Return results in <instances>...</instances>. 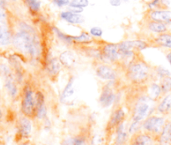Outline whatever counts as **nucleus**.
<instances>
[{
    "instance_id": "1",
    "label": "nucleus",
    "mask_w": 171,
    "mask_h": 145,
    "mask_svg": "<svg viewBox=\"0 0 171 145\" xmlns=\"http://www.w3.org/2000/svg\"><path fill=\"white\" fill-rule=\"evenodd\" d=\"M124 70L125 77L132 86H144L150 78V66L142 57L140 53H137Z\"/></svg>"
},
{
    "instance_id": "2",
    "label": "nucleus",
    "mask_w": 171,
    "mask_h": 145,
    "mask_svg": "<svg viewBox=\"0 0 171 145\" xmlns=\"http://www.w3.org/2000/svg\"><path fill=\"white\" fill-rule=\"evenodd\" d=\"M14 46L24 55H29L30 59L37 58L40 54V46L39 40L27 29H23L13 38Z\"/></svg>"
},
{
    "instance_id": "3",
    "label": "nucleus",
    "mask_w": 171,
    "mask_h": 145,
    "mask_svg": "<svg viewBox=\"0 0 171 145\" xmlns=\"http://www.w3.org/2000/svg\"><path fill=\"white\" fill-rule=\"evenodd\" d=\"M22 112L29 118L37 116V97L30 86H26L22 99Z\"/></svg>"
},
{
    "instance_id": "4",
    "label": "nucleus",
    "mask_w": 171,
    "mask_h": 145,
    "mask_svg": "<svg viewBox=\"0 0 171 145\" xmlns=\"http://www.w3.org/2000/svg\"><path fill=\"white\" fill-rule=\"evenodd\" d=\"M99 50L102 55V61L115 66H119L120 61V52L118 45L114 43H99Z\"/></svg>"
},
{
    "instance_id": "5",
    "label": "nucleus",
    "mask_w": 171,
    "mask_h": 145,
    "mask_svg": "<svg viewBox=\"0 0 171 145\" xmlns=\"http://www.w3.org/2000/svg\"><path fill=\"white\" fill-rule=\"evenodd\" d=\"M147 99H149L148 97L146 98L141 97L137 100V102L134 106L133 114V124L139 125V123L149 115V111H150V105L147 102Z\"/></svg>"
},
{
    "instance_id": "6",
    "label": "nucleus",
    "mask_w": 171,
    "mask_h": 145,
    "mask_svg": "<svg viewBox=\"0 0 171 145\" xmlns=\"http://www.w3.org/2000/svg\"><path fill=\"white\" fill-rule=\"evenodd\" d=\"M118 45L120 54H136L140 53L149 46V43L141 40H125Z\"/></svg>"
},
{
    "instance_id": "7",
    "label": "nucleus",
    "mask_w": 171,
    "mask_h": 145,
    "mask_svg": "<svg viewBox=\"0 0 171 145\" xmlns=\"http://www.w3.org/2000/svg\"><path fill=\"white\" fill-rule=\"evenodd\" d=\"M115 92L113 90V86L110 83L104 85L102 88L101 94L99 97V103L103 107H108L112 105L115 101Z\"/></svg>"
},
{
    "instance_id": "8",
    "label": "nucleus",
    "mask_w": 171,
    "mask_h": 145,
    "mask_svg": "<svg viewBox=\"0 0 171 145\" xmlns=\"http://www.w3.org/2000/svg\"><path fill=\"white\" fill-rule=\"evenodd\" d=\"M96 75L101 79L107 81H115L117 77V71L107 64H99L96 67Z\"/></svg>"
},
{
    "instance_id": "9",
    "label": "nucleus",
    "mask_w": 171,
    "mask_h": 145,
    "mask_svg": "<svg viewBox=\"0 0 171 145\" xmlns=\"http://www.w3.org/2000/svg\"><path fill=\"white\" fill-rule=\"evenodd\" d=\"M144 128L148 132L160 133L164 131V119L159 117H151L144 123Z\"/></svg>"
},
{
    "instance_id": "10",
    "label": "nucleus",
    "mask_w": 171,
    "mask_h": 145,
    "mask_svg": "<svg viewBox=\"0 0 171 145\" xmlns=\"http://www.w3.org/2000/svg\"><path fill=\"white\" fill-rule=\"evenodd\" d=\"M61 68L62 65L61 61L59 60V58H55V57L49 60L45 65L46 72L48 74L49 77L52 81L57 79L61 71Z\"/></svg>"
},
{
    "instance_id": "11",
    "label": "nucleus",
    "mask_w": 171,
    "mask_h": 145,
    "mask_svg": "<svg viewBox=\"0 0 171 145\" xmlns=\"http://www.w3.org/2000/svg\"><path fill=\"white\" fill-rule=\"evenodd\" d=\"M59 60L61 61L62 66L66 69H73L77 65V57L75 54L70 50H65L60 54Z\"/></svg>"
},
{
    "instance_id": "12",
    "label": "nucleus",
    "mask_w": 171,
    "mask_h": 145,
    "mask_svg": "<svg viewBox=\"0 0 171 145\" xmlns=\"http://www.w3.org/2000/svg\"><path fill=\"white\" fill-rule=\"evenodd\" d=\"M75 86H74V78L70 77L68 81L67 84L66 85L64 90L62 91L61 95V102L65 103V104H68L70 103L75 97Z\"/></svg>"
},
{
    "instance_id": "13",
    "label": "nucleus",
    "mask_w": 171,
    "mask_h": 145,
    "mask_svg": "<svg viewBox=\"0 0 171 145\" xmlns=\"http://www.w3.org/2000/svg\"><path fill=\"white\" fill-rule=\"evenodd\" d=\"M125 118V112L122 108H118L115 110L112 114L108 122V129H113L115 127H118L121 125Z\"/></svg>"
},
{
    "instance_id": "14",
    "label": "nucleus",
    "mask_w": 171,
    "mask_h": 145,
    "mask_svg": "<svg viewBox=\"0 0 171 145\" xmlns=\"http://www.w3.org/2000/svg\"><path fill=\"white\" fill-rule=\"evenodd\" d=\"M150 17L154 21H157V22H161V23L171 22L170 11H162V10L153 11L150 13Z\"/></svg>"
},
{
    "instance_id": "15",
    "label": "nucleus",
    "mask_w": 171,
    "mask_h": 145,
    "mask_svg": "<svg viewBox=\"0 0 171 145\" xmlns=\"http://www.w3.org/2000/svg\"><path fill=\"white\" fill-rule=\"evenodd\" d=\"M146 88V94H147V97H149V100L151 101H155L157 100L161 93H162V90H161V87L159 85H158L156 83H152L149 86H145Z\"/></svg>"
},
{
    "instance_id": "16",
    "label": "nucleus",
    "mask_w": 171,
    "mask_h": 145,
    "mask_svg": "<svg viewBox=\"0 0 171 145\" xmlns=\"http://www.w3.org/2000/svg\"><path fill=\"white\" fill-rule=\"evenodd\" d=\"M20 132L23 137H29L32 132V123L29 118H22L20 121Z\"/></svg>"
},
{
    "instance_id": "17",
    "label": "nucleus",
    "mask_w": 171,
    "mask_h": 145,
    "mask_svg": "<svg viewBox=\"0 0 171 145\" xmlns=\"http://www.w3.org/2000/svg\"><path fill=\"white\" fill-rule=\"evenodd\" d=\"M61 16L63 20L67 21L70 24H82V22L84 21L83 16L78 14V13L70 12V11L62 12Z\"/></svg>"
},
{
    "instance_id": "18",
    "label": "nucleus",
    "mask_w": 171,
    "mask_h": 145,
    "mask_svg": "<svg viewBox=\"0 0 171 145\" xmlns=\"http://www.w3.org/2000/svg\"><path fill=\"white\" fill-rule=\"evenodd\" d=\"M71 40L73 41V46L77 45H90L93 43V39L88 33L83 32L78 36H71Z\"/></svg>"
},
{
    "instance_id": "19",
    "label": "nucleus",
    "mask_w": 171,
    "mask_h": 145,
    "mask_svg": "<svg viewBox=\"0 0 171 145\" xmlns=\"http://www.w3.org/2000/svg\"><path fill=\"white\" fill-rule=\"evenodd\" d=\"M152 139L146 134L135 135L131 141V145H152Z\"/></svg>"
},
{
    "instance_id": "20",
    "label": "nucleus",
    "mask_w": 171,
    "mask_h": 145,
    "mask_svg": "<svg viewBox=\"0 0 171 145\" xmlns=\"http://www.w3.org/2000/svg\"><path fill=\"white\" fill-rule=\"evenodd\" d=\"M5 86H6V88H7L8 92L9 93V95L12 97H14L17 96V94H18V87H17L15 81L13 78V76H11V74H8L7 76Z\"/></svg>"
},
{
    "instance_id": "21",
    "label": "nucleus",
    "mask_w": 171,
    "mask_h": 145,
    "mask_svg": "<svg viewBox=\"0 0 171 145\" xmlns=\"http://www.w3.org/2000/svg\"><path fill=\"white\" fill-rule=\"evenodd\" d=\"M154 42H155V44H157L158 46H159L171 49L170 34H160L159 36H158L157 38L154 40Z\"/></svg>"
},
{
    "instance_id": "22",
    "label": "nucleus",
    "mask_w": 171,
    "mask_h": 145,
    "mask_svg": "<svg viewBox=\"0 0 171 145\" xmlns=\"http://www.w3.org/2000/svg\"><path fill=\"white\" fill-rule=\"evenodd\" d=\"M11 42V36L7 28L0 25V46H6Z\"/></svg>"
},
{
    "instance_id": "23",
    "label": "nucleus",
    "mask_w": 171,
    "mask_h": 145,
    "mask_svg": "<svg viewBox=\"0 0 171 145\" xmlns=\"http://www.w3.org/2000/svg\"><path fill=\"white\" fill-rule=\"evenodd\" d=\"M158 110L162 113H166L171 110V95H167L158 106Z\"/></svg>"
},
{
    "instance_id": "24",
    "label": "nucleus",
    "mask_w": 171,
    "mask_h": 145,
    "mask_svg": "<svg viewBox=\"0 0 171 145\" xmlns=\"http://www.w3.org/2000/svg\"><path fill=\"white\" fill-rule=\"evenodd\" d=\"M149 29H150L152 32H154V33H163L164 31H166L167 29V27L164 25V23H161V22H157V21H154V22H151L149 25Z\"/></svg>"
},
{
    "instance_id": "25",
    "label": "nucleus",
    "mask_w": 171,
    "mask_h": 145,
    "mask_svg": "<svg viewBox=\"0 0 171 145\" xmlns=\"http://www.w3.org/2000/svg\"><path fill=\"white\" fill-rule=\"evenodd\" d=\"M160 87L162 90V92L167 93L171 91V77L170 76H164L162 77L160 82Z\"/></svg>"
},
{
    "instance_id": "26",
    "label": "nucleus",
    "mask_w": 171,
    "mask_h": 145,
    "mask_svg": "<svg viewBox=\"0 0 171 145\" xmlns=\"http://www.w3.org/2000/svg\"><path fill=\"white\" fill-rule=\"evenodd\" d=\"M63 145H86V142L82 138L66 139Z\"/></svg>"
},
{
    "instance_id": "27",
    "label": "nucleus",
    "mask_w": 171,
    "mask_h": 145,
    "mask_svg": "<svg viewBox=\"0 0 171 145\" xmlns=\"http://www.w3.org/2000/svg\"><path fill=\"white\" fill-rule=\"evenodd\" d=\"M88 0H72L70 3V6L75 7V8H84L88 5Z\"/></svg>"
},
{
    "instance_id": "28",
    "label": "nucleus",
    "mask_w": 171,
    "mask_h": 145,
    "mask_svg": "<svg viewBox=\"0 0 171 145\" xmlns=\"http://www.w3.org/2000/svg\"><path fill=\"white\" fill-rule=\"evenodd\" d=\"M26 2H27L29 8L32 11H34V12L39 11V9L40 8V3L39 0H26Z\"/></svg>"
},
{
    "instance_id": "29",
    "label": "nucleus",
    "mask_w": 171,
    "mask_h": 145,
    "mask_svg": "<svg viewBox=\"0 0 171 145\" xmlns=\"http://www.w3.org/2000/svg\"><path fill=\"white\" fill-rule=\"evenodd\" d=\"M90 33L94 37H102L103 35V29L99 27H93L90 29Z\"/></svg>"
},
{
    "instance_id": "30",
    "label": "nucleus",
    "mask_w": 171,
    "mask_h": 145,
    "mask_svg": "<svg viewBox=\"0 0 171 145\" xmlns=\"http://www.w3.org/2000/svg\"><path fill=\"white\" fill-rule=\"evenodd\" d=\"M156 72H157L158 75H160L162 77H164V76H169V71H168L167 70L164 69V68H162V67H158Z\"/></svg>"
},
{
    "instance_id": "31",
    "label": "nucleus",
    "mask_w": 171,
    "mask_h": 145,
    "mask_svg": "<svg viewBox=\"0 0 171 145\" xmlns=\"http://www.w3.org/2000/svg\"><path fill=\"white\" fill-rule=\"evenodd\" d=\"M54 2L58 6H65V5H67L70 3L69 0H54Z\"/></svg>"
},
{
    "instance_id": "32",
    "label": "nucleus",
    "mask_w": 171,
    "mask_h": 145,
    "mask_svg": "<svg viewBox=\"0 0 171 145\" xmlns=\"http://www.w3.org/2000/svg\"><path fill=\"white\" fill-rule=\"evenodd\" d=\"M122 2H123V0H110L111 5H112V6L114 7H117L119 6V5H121Z\"/></svg>"
},
{
    "instance_id": "33",
    "label": "nucleus",
    "mask_w": 171,
    "mask_h": 145,
    "mask_svg": "<svg viewBox=\"0 0 171 145\" xmlns=\"http://www.w3.org/2000/svg\"><path fill=\"white\" fill-rule=\"evenodd\" d=\"M162 3L166 6L171 7V0H162Z\"/></svg>"
},
{
    "instance_id": "34",
    "label": "nucleus",
    "mask_w": 171,
    "mask_h": 145,
    "mask_svg": "<svg viewBox=\"0 0 171 145\" xmlns=\"http://www.w3.org/2000/svg\"><path fill=\"white\" fill-rule=\"evenodd\" d=\"M167 60H168V61L170 62V64L171 65V52L167 55Z\"/></svg>"
},
{
    "instance_id": "35",
    "label": "nucleus",
    "mask_w": 171,
    "mask_h": 145,
    "mask_svg": "<svg viewBox=\"0 0 171 145\" xmlns=\"http://www.w3.org/2000/svg\"><path fill=\"white\" fill-rule=\"evenodd\" d=\"M21 145H31L30 144H29V143H24V144H23Z\"/></svg>"
},
{
    "instance_id": "36",
    "label": "nucleus",
    "mask_w": 171,
    "mask_h": 145,
    "mask_svg": "<svg viewBox=\"0 0 171 145\" xmlns=\"http://www.w3.org/2000/svg\"><path fill=\"white\" fill-rule=\"evenodd\" d=\"M1 118H2V112L0 111V119H1Z\"/></svg>"
},
{
    "instance_id": "37",
    "label": "nucleus",
    "mask_w": 171,
    "mask_h": 145,
    "mask_svg": "<svg viewBox=\"0 0 171 145\" xmlns=\"http://www.w3.org/2000/svg\"><path fill=\"white\" fill-rule=\"evenodd\" d=\"M123 2H128V0H123Z\"/></svg>"
}]
</instances>
